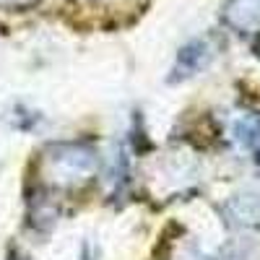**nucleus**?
<instances>
[{
    "label": "nucleus",
    "instance_id": "obj_2",
    "mask_svg": "<svg viewBox=\"0 0 260 260\" xmlns=\"http://www.w3.org/2000/svg\"><path fill=\"white\" fill-rule=\"evenodd\" d=\"M255 154H257V161H260V127H255Z\"/></svg>",
    "mask_w": 260,
    "mask_h": 260
},
{
    "label": "nucleus",
    "instance_id": "obj_1",
    "mask_svg": "<svg viewBox=\"0 0 260 260\" xmlns=\"http://www.w3.org/2000/svg\"><path fill=\"white\" fill-rule=\"evenodd\" d=\"M229 21L245 31L260 29V0H237L229 8Z\"/></svg>",
    "mask_w": 260,
    "mask_h": 260
}]
</instances>
